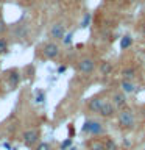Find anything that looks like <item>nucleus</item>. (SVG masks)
<instances>
[{
  "instance_id": "obj_26",
  "label": "nucleus",
  "mask_w": 145,
  "mask_h": 150,
  "mask_svg": "<svg viewBox=\"0 0 145 150\" xmlns=\"http://www.w3.org/2000/svg\"><path fill=\"white\" fill-rule=\"evenodd\" d=\"M11 150H17V149H11Z\"/></svg>"
},
{
  "instance_id": "obj_17",
  "label": "nucleus",
  "mask_w": 145,
  "mask_h": 150,
  "mask_svg": "<svg viewBox=\"0 0 145 150\" xmlns=\"http://www.w3.org/2000/svg\"><path fill=\"white\" fill-rule=\"evenodd\" d=\"M91 21H92V14L91 13H86L84 14V17H83V22H81V28H86V27H89V23H91Z\"/></svg>"
},
{
  "instance_id": "obj_4",
  "label": "nucleus",
  "mask_w": 145,
  "mask_h": 150,
  "mask_svg": "<svg viewBox=\"0 0 145 150\" xmlns=\"http://www.w3.org/2000/svg\"><path fill=\"white\" fill-rule=\"evenodd\" d=\"M94 69H95V61L92 58H81L78 61V70L81 74H92Z\"/></svg>"
},
{
  "instance_id": "obj_12",
  "label": "nucleus",
  "mask_w": 145,
  "mask_h": 150,
  "mask_svg": "<svg viewBox=\"0 0 145 150\" xmlns=\"http://www.w3.org/2000/svg\"><path fill=\"white\" fill-rule=\"evenodd\" d=\"M120 88H122V92L123 94H131V92H134V89L136 86L131 81H126V80H123V81L120 83Z\"/></svg>"
},
{
  "instance_id": "obj_15",
  "label": "nucleus",
  "mask_w": 145,
  "mask_h": 150,
  "mask_svg": "<svg viewBox=\"0 0 145 150\" xmlns=\"http://www.w3.org/2000/svg\"><path fill=\"white\" fill-rule=\"evenodd\" d=\"M131 44H133V38L126 35V36L122 38V41H120V49L126 50V49H130V47H131Z\"/></svg>"
},
{
  "instance_id": "obj_5",
  "label": "nucleus",
  "mask_w": 145,
  "mask_h": 150,
  "mask_svg": "<svg viewBox=\"0 0 145 150\" xmlns=\"http://www.w3.org/2000/svg\"><path fill=\"white\" fill-rule=\"evenodd\" d=\"M42 53H44L45 58L49 59H55L56 56L59 55V47L55 44V42H47V44L42 47Z\"/></svg>"
},
{
  "instance_id": "obj_21",
  "label": "nucleus",
  "mask_w": 145,
  "mask_h": 150,
  "mask_svg": "<svg viewBox=\"0 0 145 150\" xmlns=\"http://www.w3.org/2000/svg\"><path fill=\"white\" fill-rule=\"evenodd\" d=\"M70 145H72V139H65L64 142H61V145H59V149L61 150H67V149H70Z\"/></svg>"
},
{
  "instance_id": "obj_14",
  "label": "nucleus",
  "mask_w": 145,
  "mask_h": 150,
  "mask_svg": "<svg viewBox=\"0 0 145 150\" xmlns=\"http://www.w3.org/2000/svg\"><path fill=\"white\" fill-rule=\"evenodd\" d=\"M100 72L103 75H111L112 74V63H109V61H103V63L100 64Z\"/></svg>"
},
{
  "instance_id": "obj_27",
  "label": "nucleus",
  "mask_w": 145,
  "mask_h": 150,
  "mask_svg": "<svg viewBox=\"0 0 145 150\" xmlns=\"http://www.w3.org/2000/svg\"><path fill=\"white\" fill-rule=\"evenodd\" d=\"M144 116H145V110H144Z\"/></svg>"
},
{
  "instance_id": "obj_7",
  "label": "nucleus",
  "mask_w": 145,
  "mask_h": 150,
  "mask_svg": "<svg viewBox=\"0 0 145 150\" xmlns=\"http://www.w3.org/2000/svg\"><path fill=\"white\" fill-rule=\"evenodd\" d=\"M115 111H117V108L112 105V102H105L98 112H100L101 117H112L115 114Z\"/></svg>"
},
{
  "instance_id": "obj_18",
  "label": "nucleus",
  "mask_w": 145,
  "mask_h": 150,
  "mask_svg": "<svg viewBox=\"0 0 145 150\" xmlns=\"http://www.w3.org/2000/svg\"><path fill=\"white\" fill-rule=\"evenodd\" d=\"M8 52V41L5 38H0V55Z\"/></svg>"
},
{
  "instance_id": "obj_1",
  "label": "nucleus",
  "mask_w": 145,
  "mask_h": 150,
  "mask_svg": "<svg viewBox=\"0 0 145 150\" xmlns=\"http://www.w3.org/2000/svg\"><path fill=\"white\" fill-rule=\"evenodd\" d=\"M117 122L122 128H133L134 127V114L128 108H122L120 112L117 114Z\"/></svg>"
},
{
  "instance_id": "obj_25",
  "label": "nucleus",
  "mask_w": 145,
  "mask_h": 150,
  "mask_svg": "<svg viewBox=\"0 0 145 150\" xmlns=\"http://www.w3.org/2000/svg\"><path fill=\"white\" fill-rule=\"evenodd\" d=\"M67 150H77V149H73V147H70V149H67Z\"/></svg>"
},
{
  "instance_id": "obj_23",
  "label": "nucleus",
  "mask_w": 145,
  "mask_h": 150,
  "mask_svg": "<svg viewBox=\"0 0 145 150\" xmlns=\"http://www.w3.org/2000/svg\"><path fill=\"white\" fill-rule=\"evenodd\" d=\"M6 31V25H5L3 21H0V33H5Z\"/></svg>"
},
{
  "instance_id": "obj_20",
  "label": "nucleus",
  "mask_w": 145,
  "mask_h": 150,
  "mask_svg": "<svg viewBox=\"0 0 145 150\" xmlns=\"http://www.w3.org/2000/svg\"><path fill=\"white\" fill-rule=\"evenodd\" d=\"M34 150H51V145L49 142H39Z\"/></svg>"
},
{
  "instance_id": "obj_3",
  "label": "nucleus",
  "mask_w": 145,
  "mask_h": 150,
  "mask_svg": "<svg viewBox=\"0 0 145 150\" xmlns=\"http://www.w3.org/2000/svg\"><path fill=\"white\" fill-rule=\"evenodd\" d=\"M22 141L27 147H33L39 141V130H27L22 134Z\"/></svg>"
},
{
  "instance_id": "obj_11",
  "label": "nucleus",
  "mask_w": 145,
  "mask_h": 150,
  "mask_svg": "<svg viewBox=\"0 0 145 150\" xmlns=\"http://www.w3.org/2000/svg\"><path fill=\"white\" fill-rule=\"evenodd\" d=\"M122 77H123V80H126V81H131V80L136 77V69L134 67H125L122 70Z\"/></svg>"
},
{
  "instance_id": "obj_19",
  "label": "nucleus",
  "mask_w": 145,
  "mask_h": 150,
  "mask_svg": "<svg viewBox=\"0 0 145 150\" xmlns=\"http://www.w3.org/2000/svg\"><path fill=\"white\" fill-rule=\"evenodd\" d=\"M105 149L106 150H117V144L112 139H106L105 141Z\"/></svg>"
},
{
  "instance_id": "obj_2",
  "label": "nucleus",
  "mask_w": 145,
  "mask_h": 150,
  "mask_svg": "<svg viewBox=\"0 0 145 150\" xmlns=\"http://www.w3.org/2000/svg\"><path fill=\"white\" fill-rule=\"evenodd\" d=\"M81 130H83V133H87V134H92V136H98V134L105 133V127L97 120H86Z\"/></svg>"
},
{
  "instance_id": "obj_8",
  "label": "nucleus",
  "mask_w": 145,
  "mask_h": 150,
  "mask_svg": "<svg viewBox=\"0 0 145 150\" xmlns=\"http://www.w3.org/2000/svg\"><path fill=\"white\" fill-rule=\"evenodd\" d=\"M112 105L115 108H125L126 106V96L123 92H114L112 94Z\"/></svg>"
},
{
  "instance_id": "obj_6",
  "label": "nucleus",
  "mask_w": 145,
  "mask_h": 150,
  "mask_svg": "<svg viewBox=\"0 0 145 150\" xmlns=\"http://www.w3.org/2000/svg\"><path fill=\"white\" fill-rule=\"evenodd\" d=\"M65 36V27L63 25V23H53L50 28V38L51 39H63V38Z\"/></svg>"
},
{
  "instance_id": "obj_10",
  "label": "nucleus",
  "mask_w": 145,
  "mask_h": 150,
  "mask_svg": "<svg viewBox=\"0 0 145 150\" xmlns=\"http://www.w3.org/2000/svg\"><path fill=\"white\" fill-rule=\"evenodd\" d=\"M19 83H20V75H19V72L14 69L8 74V84H9V88L14 89V88L19 86Z\"/></svg>"
},
{
  "instance_id": "obj_22",
  "label": "nucleus",
  "mask_w": 145,
  "mask_h": 150,
  "mask_svg": "<svg viewBox=\"0 0 145 150\" xmlns=\"http://www.w3.org/2000/svg\"><path fill=\"white\" fill-rule=\"evenodd\" d=\"M63 42H64V44H70V42H72V33L65 35V36L63 38Z\"/></svg>"
},
{
  "instance_id": "obj_9",
  "label": "nucleus",
  "mask_w": 145,
  "mask_h": 150,
  "mask_svg": "<svg viewBox=\"0 0 145 150\" xmlns=\"http://www.w3.org/2000/svg\"><path fill=\"white\" fill-rule=\"evenodd\" d=\"M106 100L103 97H94V98H91L89 100V105H87V108L91 111H94V112H98L100 111V108L103 106V103H105Z\"/></svg>"
},
{
  "instance_id": "obj_16",
  "label": "nucleus",
  "mask_w": 145,
  "mask_h": 150,
  "mask_svg": "<svg viewBox=\"0 0 145 150\" xmlns=\"http://www.w3.org/2000/svg\"><path fill=\"white\" fill-rule=\"evenodd\" d=\"M34 102L36 103H44L45 102V94H44V91H41V89H37L36 91V94H34Z\"/></svg>"
},
{
  "instance_id": "obj_24",
  "label": "nucleus",
  "mask_w": 145,
  "mask_h": 150,
  "mask_svg": "<svg viewBox=\"0 0 145 150\" xmlns=\"http://www.w3.org/2000/svg\"><path fill=\"white\" fill-rule=\"evenodd\" d=\"M65 69H67L65 66H59V67H58V74H64V72H65Z\"/></svg>"
},
{
  "instance_id": "obj_13",
  "label": "nucleus",
  "mask_w": 145,
  "mask_h": 150,
  "mask_svg": "<svg viewBox=\"0 0 145 150\" xmlns=\"http://www.w3.org/2000/svg\"><path fill=\"white\" fill-rule=\"evenodd\" d=\"M89 150H106L105 149V142L100 139H94L89 142Z\"/></svg>"
}]
</instances>
